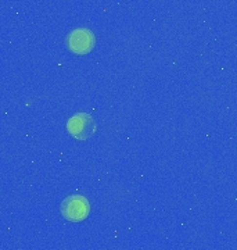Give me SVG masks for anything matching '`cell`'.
I'll use <instances>...</instances> for the list:
<instances>
[{
	"instance_id": "6da1fadb",
	"label": "cell",
	"mask_w": 237,
	"mask_h": 250,
	"mask_svg": "<svg viewBox=\"0 0 237 250\" xmlns=\"http://www.w3.org/2000/svg\"><path fill=\"white\" fill-rule=\"evenodd\" d=\"M90 213V205L88 199L82 195H71L64 199L61 203V214L64 218L72 223H78L85 220Z\"/></svg>"
},
{
	"instance_id": "7a4b0ae2",
	"label": "cell",
	"mask_w": 237,
	"mask_h": 250,
	"mask_svg": "<svg viewBox=\"0 0 237 250\" xmlns=\"http://www.w3.org/2000/svg\"><path fill=\"white\" fill-rule=\"evenodd\" d=\"M67 131L75 139L86 141L96 132V123L90 114L77 113V114L70 117V120L67 123Z\"/></svg>"
},
{
	"instance_id": "3957f363",
	"label": "cell",
	"mask_w": 237,
	"mask_h": 250,
	"mask_svg": "<svg viewBox=\"0 0 237 250\" xmlns=\"http://www.w3.org/2000/svg\"><path fill=\"white\" fill-rule=\"evenodd\" d=\"M67 45L74 53L86 54L95 46V35L88 28H77L67 36Z\"/></svg>"
}]
</instances>
